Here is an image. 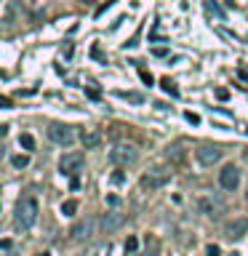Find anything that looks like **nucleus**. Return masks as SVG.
I'll return each mask as SVG.
<instances>
[{"instance_id": "obj_27", "label": "nucleus", "mask_w": 248, "mask_h": 256, "mask_svg": "<svg viewBox=\"0 0 248 256\" xmlns=\"http://www.w3.org/2000/svg\"><path fill=\"white\" fill-rule=\"evenodd\" d=\"M246 160H248V152H246Z\"/></svg>"}, {"instance_id": "obj_23", "label": "nucleus", "mask_w": 248, "mask_h": 256, "mask_svg": "<svg viewBox=\"0 0 248 256\" xmlns=\"http://www.w3.org/2000/svg\"><path fill=\"white\" fill-rule=\"evenodd\" d=\"M134 256H158V254H155V248H152V251H147V254H134Z\"/></svg>"}, {"instance_id": "obj_8", "label": "nucleus", "mask_w": 248, "mask_h": 256, "mask_svg": "<svg viewBox=\"0 0 248 256\" xmlns=\"http://www.w3.org/2000/svg\"><path fill=\"white\" fill-rule=\"evenodd\" d=\"M195 158H198L200 166H214V163H219V160H222V150L216 147V144H198Z\"/></svg>"}, {"instance_id": "obj_21", "label": "nucleus", "mask_w": 248, "mask_h": 256, "mask_svg": "<svg viewBox=\"0 0 248 256\" xmlns=\"http://www.w3.org/2000/svg\"><path fill=\"white\" fill-rule=\"evenodd\" d=\"M139 75H142V80H144V83H150V86H152V75H150L147 70H139Z\"/></svg>"}, {"instance_id": "obj_20", "label": "nucleus", "mask_w": 248, "mask_h": 256, "mask_svg": "<svg viewBox=\"0 0 248 256\" xmlns=\"http://www.w3.org/2000/svg\"><path fill=\"white\" fill-rule=\"evenodd\" d=\"M222 251H219V246H208L206 248V256H219Z\"/></svg>"}, {"instance_id": "obj_6", "label": "nucleus", "mask_w": 248, "mask_h": 256, "mask_svg": "<svg viewBox=\"0 0 248 256\" xmlns=\"http://www.w3.org/2000/svg\"><path fill=\"white\" fill-rule=\"evenodd\" d=\"M83 163H86L83 152H67V155L59 160V168H62L64 176H78L80 168H83Z\"/></svg>"}, {"instance_id": "obj_14", "label": "nucleus", "mask_w": 248, "mask_h": 256, "mask_svg": "<svg viewBox=\"0 0 248 256\" xmlns=\"http://www.w3.org/2000/svg\"><path fill=\"white\" fill-rule=\"evenodd\" d=\"M83 256H110V246L107 243H99V246H91V248H86Z\"/></svg>"}, {"instance_id": "obj_4", "label": "nucleus", "mask_w": 248, "mask_h": 256, "mask_svg": "<svg viewBox=\"0 0 248 256\" xmlns=\"http://www.w3.org/2000/svg\"><path fill=\"white\" fill-rule=\"evenodd\" d=\"M48 139H51L54 144H59V147H70V144L75 142V131H72V126L51 123L48 126Z\"/></svg>"}, {"instance_id": "obj_11", "label": "nucleus", "mask_w": 248, "mask_h": 256, "mask_svg": "<svg viewBox=\"0 0 248 256\" xmlns=\"http://www.w3.org/2000/svg\"><path fill=\"white\" fill-rule=\"evenodd\" d=\"M166 158H168V163L179 166V163H184V160H187V150H184L182 142H176V144H171V147L166 150Z\"/></svg>"}, {"instance_id": "obj_18", "label": "nucleus", "mask_w": 248, "mask_h": 256, "mask_svg": "<svg viewBox=\"0 0 248 256\" xmlns=\"http://www.w3.org/2000/svg\"><path fill=\"white\" fill-rule=\"evenodd\" d=\"M0 248H3V256H16V246L11 243V240H3Z\"/></svg>"}, {"instance_id": "obj_7", "label": "nucleus", "mask_w": 248, "mask_h": 256, "mask_svg": "<svg viewBox=\"0 0 248 256\" xmlns=\"http://www.w3.org/2000/svg\"><path fill=\"white\" fill-rule=\"evenodd\" d=\"M219 184H222V190L235 192V190L240 187V168L232 166V163H227V166L219 171Z\"/></svg>"}, {"instance_id": "obj_16", "label": "nucleus", "mask_w": 248, "mask_h": 256, "mask_svg": "<svg viewBox=\"0 0 248 256\" xmlns=\"http://www.w3.org/2000/svg\"><path fill=\"white\" fill-rule=\"evenodd\" d=\"M19 144H22L24 150H35V139H32L30 134H22V136H19Z\"/></svg>"}, {"instance_id": "obj_17", "label": "nucleus", "mask_w": 248, "mask_h": 256, "mask_svg": "<svg viewBox=\"0 0 248 256\" xmlns=\"http://www.w3.org/2000/svg\"><path fill=\"white\" fill-rule=\"evenodd\" d=\"M75 211H78V200H67V203L62 206V214H64V216H72Z\"/></svg>"}, {"instance_id": "obj_5", "label": "nucleus", "mask_w": 248, "mask_h": 256, "mask_svg": "<svg viewBox=\"0 0 248 256\" xmlns=\"http://www.w3.org/2000/svg\"><path fill=\"white\" fill-rule=\"evenodd\" d=\"M200 214H206V216H211V219H216V216H222L224 211H227V206H224V200L219 195H203L200 198Z\"/></svg>"}, {"instance_id": "obj_25", "label": "nucleus", "mask_w": 248, "mask_h": 256, "mask_svg": "<svg viewBox=\"0 0 248 256\" xmlns=\"http://www.w3.org/2000/svg\"><path fill=\"white\" fill-rule=\"evenodd\" d=\"M246 203H248V187H246Z\"/></svg>"}, {"instance_id": "obj_3", "label": "nucleus", "mask_w": 248, "mask_h": 256, "mask_svg": "<svg viewBox=\"0 0 248 256\" xmlns=\"http://www.w3.org/2000/svg\"><path fill=\"white\" fill-rule=\"evenodd\" d=\"M110 160L115 166H134L136 160H139V150L128 142H118L115 147L110 150Z\"/></svg>"}, {"instance_id": "obj_22", "label": "nucleus", "mask_w": 248, "mask_h": 256, "mask_svg": "<svg viewBox=\"0 0 248 256\" xmlns=\"http://www.w3.org/2000/svg\"><path fill=\"white\" fill-rule=\"evenodd\" d=\"M123 99H131V102H142V96L139 94H120Z\"/></svg>"}, {"instance_id": "obj_13", "label": "nucleus", "mask_w": 248, "mask_h": 256, "mask_svg": "<svg viewBox=\"0 0 248 256\" xmlns=\"http://www.w3.org/2000/svg\"><path fill=\"white\" fill-rule=\"evenodd\" d=\"M246 230H248V219H238V222H230L227 227H224V235L230 240H238V238H243Z\"/></svg>"}, {"instance_id": "obj_1", "label": "nucleus", "mask_w": 248, "mask_h": 256, "mask_svg": "<svg viewBox=\"0 0 248 256\" xmlns=\"http://www.w3.org/2000/svg\"><path fill=\"white\" fill-rule=\"evenodd\" d=\"M38 214H40V206L38 200L27 195L19 200V206H16V224H19L22 230H32L38 224Z\"/></svg>"}, {"instance_id": "obj_12", "label": "nucleus", "mask_w": 248, "mask_h": 256, "mask_svg": "<svg viewBox=\"0 0 248 256\" xmlns=\"http://www.w3.org/2000/svg\"><path fill=\"white\" fill-rule=\"evenodd\" d=\"M80 142H83L86 150H94L102 144V134L96 131V128H83V131H80Z\"/></svg>"}, {"instance_id": "obj_24", "label": "nucleus", "mask_w": 248, "mask_h": 256, "mask_svg": "<svg viewBox=\"0 0 248 256\" xmlns=\"http://www.w3.org/2000/svg\"><path fill=\"white\" fill-rule=\"evenodd\" d=\"M80 3H86V6H88V3H96V0H80Z\"/></svg>"}, {"instance_id": "obj_19", "label": "nucleus", "mask_w": 248, "mask_h": 256, "mask_svg": "<svg viewBox=\"0 0 248 256\" xmlns=\"http://www.w3.org/2000/svg\"><path fill=\"white\" fill-rule=\"evenodd\" d=\"M27 163H30V158H27V155H16V158H14V166H16V168H24Z\"/></svg>"}, {"instance_id": "obj_2", "label": "nucleus", "mask_w": 248, "mask_h": 256, "mask_svg": "<svg viewBox=\"0 0 248 256\" xmlns=\"http://www.w3.org/2000/svg\"><path fill=\"white\" fill-rule=\"evenodd\" d=\"M171 176H174V163H168V166H152L150 171L142 176V187L144 190H160L163 184L171 182Z\"/></svg>"}, {"instance_id": "obj_15", "label": "nucleus", "mask_w": 248, "mask_h": 256, "mask_svg": "<svg viewBox=\"0 0 248 256\" xmlns=\"http://www.w3.org/2000/svg\"><path fill=\"white\" fill-rule=\"evenodd\" d=\"M160 83H163V91H166V94H171V96H179V88H176V83H174V80L163 78Z\"/></svg>"}, {"instance_id": "obj_26", "label": "nucleus", "mask_w": 248, "mask_h": 256, "mask_svg": "<svg viewBox=\"0 0 248 256\" xmlns=\"http://www.w3.org/2000/svg\"><path fill=\"white\" fill-rule=\"evenodd\" d=\"M38 256H48V254H38Z\"/></svg>"}, {"instance_id": "obj_10", "label": "nucleus", "mask_w": 248, "mask_h": 256, "mask_svg": "<svg viewBox=\"0 0 248 256\" xmlns=\"http://www.w3.org/2000/svg\"><path fill=\"white\" fill-rule=\"evenodd\" d=\"M91 230H94V222L83 219V222H78L75 227L70 230V235H72V240H88V238H91Z\"/></svg>"}, {"instance_id": "obj_9", "label": "nucleus", "mask_w": 248, "mask_h": 256, "mask_svg": "<svg viewBox=\"0 0 248 256\" xmlns=\"http://www.w3.org/2000/svg\"><path fill=\"white\" fill-rule=\"evenodd\" d=\"M126 224V216L123 214H118V211H110V214H104L102 216V230L107 232V235H112V232H118L120 227Z\"/></svg>"}]
</instances>
